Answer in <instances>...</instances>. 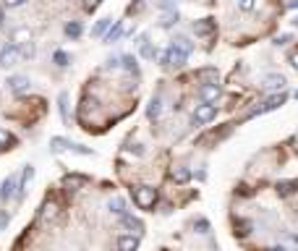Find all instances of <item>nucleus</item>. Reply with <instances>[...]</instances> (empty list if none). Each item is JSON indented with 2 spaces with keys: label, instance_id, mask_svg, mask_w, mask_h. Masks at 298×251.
Here are the masks:
<instances>
[{
  "label": "nucleus",
  "instance_id": "obj_28",
  "mask_svg": "<svg viewBox=\"0 0 298 251\" xmlns=\"http://www.w3.org/2000/svg\"><path fill=\"white\" fill-rule=\"evenodd\" d=\"M173 24H178V13H175V11H170V13L162 19V29H170Z\"/></svg>",
  "mask_w": 298,
  "mask_h": 251
},
{
  "label": "nucleus",
  "instance_id": "obj_16",
  "mask_svg": "<svg viewBox=\"0 0 298 251\" xmlns=\"http://www.w3.org/2000/svg\"><path fill=\"white\" fill-rule=\"evenodd\" d=\"M120 223H123V228H128V230H134L136 235L144 230V223H141V220H136V217H131V215H123V217H120Z\"/></svg>",
  "mask_w": 298,
  "mask_h": 251
},
{
  "label": "nucleus",
  "instance_id": "obj_11",
  "mask_svg": "<svg viewBox=\"0 0 298 251\" xmlns=\"http://www.w3.org/2000/svg\"><path fill=\"white\" fill-rule=\"evenodd\" d=\"M8 89H11V92H16V94L26 92V89H29V79H26V76H11V79H8Z\"/></svg>",
  "mask_w": 298,
  "mask_h": 251
},
{
  "label": "nucleus",
  "instance_id": "obj_37",
  "mask_svg": "<svg viewBox=\"0 0 298 251\" xmlns=\"http://www.w3.org/2000/svg\"><path fill=\"white\" fill-rule=\"evenodd\" d=\"M97 5H99V0H84V8L87 11H94Z\"/></svg>",
  "mask_w": 298,
  "mask_h": 251
},
{
  "label": "nucleus",
  "instance_id": "obj_18",
  "mask_svg": "<svg viewBox=\"0 0 298 251\" xmlns=\"http://www.w3.org/2000/svg\"><path fill=\"white\" fill-rule=\"evenodd\" d=\"M50 149L58 155V152L71 149V141H68V139H63V136H52V139H50Z\"/></svg>",
  "mask_w": 298,
  "mask_h": 251
},
{
  "label": "nucleus",
  "instance_id": "obj_7",
  "mask_svg": "<svg viewBox=\"0 0 298 251\" xmlns=\"http://www.w3.org/2000/svg\"><path fill=\"white\" fill-rule=\"evenodd\" d=\"M285 100L288 97L285 94H275V97H270V100H267L262 108H256L254 113H251V115H262V113H270V110H277V108H282V105H285Z\"/></svg>",
  "mask_w": 298,
  "mask_h": 251
},
{
  "label": "nucleus",
  "instance_id": "obj_34",
  "mask_svg": "<svg viewBox=\"0 0 298 251\" xmlns=\"http://www.w3.org/2000/svg\"><path fill=\"white\" fill-rule=\"evenodd\" d=\"M71 152H76V155H92V149L81 147V144H71Z\"/></svg>",
  "mask_w": 298,
  "mask_h": 251
},
{
  "label": "nucleus",
  "instance_id": "obj_42",
  "mask_svg": "<svg viewBox=\"0 0 298 251\" xmlns=\"http://www.w3.org/2000/svg\"><path fill=\"white\" fill-rule=\"evenodd\" d=\"M5 24V13H3V8H0V26Z\"/></svg>",
  "mask_w": 298,
  "mask_h": 251
},
{
  "label": "nucleus",
  "instance_id": "obj_20",
  "mask_svg": "<svg viewBox=\"0 0 298 251\" xmlns=\"http://www.w3.org/2000/svg\"><path fill=\"white\" fill-rule=\"evenodd\" d=\"M296 181H280V183L277 186H275V188H277V194L280 196H290V194H296Z\"/></svg>",
  "mask_w": 298,
  "mask_h": 251
},
{
  "label": "nucleus",
  "instance_id": "obj_19",
  "mask_svg": "<svg viewBox=\"0 0 298 251\" xmlns=\"http://www.w3.org/2000/svg\"><path fill=\"white\" fill-rule=\"evenodd\" d=\"M170 178L175 181V183H188L191 173H188V167H173V170H170Z\"/></svg>",
  "mask_w": 298,
  "mask_h": 251
},
{
  "label": "nucleus",
  "instance_id": "obj_10",
  "mask_svg": "<svg viewBox=\"0 0 298 251\" xmlns=\"http://www.w3.org/2000/svg\"><path fill=\"white\" fill-rule=\"evenodd\" d=\"M13 194H16V176H8L0 183V202H8Z\"/></svg>",
  "mask_w": 298,
  "mask_h": 251
},
{
  "label": "nucleus",
  "instance_id": "obj_33",
  "mask_svg": "<svg viewBox=\"0 0 298 251\" xmlns=\"http://www.w3.org/2000/svg\"><path fill=\"white\" fill-rule=\"evenodd\" d=\"M254 5H256L254 0H238V8H241V11H246V13H249V11H254Z\"/></svg>",
  "mask_w": 298,
  "mask_h": 251
},
{
  "label": "nucleus",
  "instance_id": "obj_35",
  "mask_svg": "<svg viewBox=\"0 0 298 251\" xmlns=\"http://www.w3.org/2000/svg\"><path fill=\"white\" fill-rule=\"evenodd\" d=\"M141 8H144V3H141V0H136V3L128 5V13H139Z\"/></svg>",
  "mask_w": 298,
  "mask_h": 251
},
{
  "label": "nucleus",
  "instance_id": "obj_9",
  "mask_svg": "<svg viewBox=\"0 0 298 251\" xmlns=\"http://www.w3.org/2000/svg\"><path fill=\"white\" fill-rule=\"evenodd\" d=\"M217 29L215 19H202V21H194V34L196 37H209L212 32Z\"/></svg>",
  "mask_w": 298,
  "mask_h": 251
},
{
  "label": "nucleus",
  "instance_id": "obj_27",
  "mask_svg": "<svg viewBox=\"0 0 298 251\" xmlns=\"http://www.w3.org/2000/svg\"><path fill=\"white\" fill-rule=\"evenodd\" d=\"M155 55H157V47H155V45H149V42H144V45H141V58L152 60Z\"/></svg>",
  "mask_w": 298,
  "mask_h": 251
},
{
  "label": "nucleus",
  "instance_id": "obj_5",
  "mask_svg": "<svg viewBox=\"0 0 298 251\" xmlns=\"http://www.w3.org/2000/svg\"><path fill=\"white\" fill-rule=\"evenodd\" d=\"M217 97H220V84L217 81H209V84H202V87H199V100L202 102L212 105V102H217Z\"/></svg>",
  "mask_w": 298,
  "mask_h": 251
},
{
  "label": "nucleus",
  "instance_id": "obj_32",
  "mask_svg": "<svg viewBox=\"0 0 298 251\" xmlns=\"http://www.w3.org/2000/svg\"><path fill=\"white\" fill-rule=\"evenodd\" d=\"M26 5V0H3V8H21Z\"/></svg>",
  "mask_w": 298,
  "mask_h": 251
},
{
  "label": "nucleus",
  "instance_id": "obj_31",
  "mask_svg": "<svg viewBox=\"0 0 298 251\" xmlns=\"http://www.w3.org/2000/svg\"><path fill=\"white\" fill-rule=\"evenodd\" d=\"M199 79H215L217 81V71L215 68H204V71H199Z\"/></svg>",
  "mask_w": 298,
  "mask_h": 251
},
{
  "label": "nucleus",
  "instance_id": "obj_25",
  "mask_svg": "<svg viewBox=\"0 0 298 251\" xmlns=\"http://www.w3.org/2000/svg\"><path fill=\"white\" fill-rule=\"evenodd\" d=\"M58 110H60V118L68 123V94H66V92L58 94Z\"/></svg>",
  "mask_w": 298,
  "mask_h": 251
},
{
  "label": "nucleus",
  "instance_id": "obj_8",
  "mask_svg": "<svg viewBox=\"0 0 298 251\" xmlns=\"http://www.w3.org/2000/svg\"><path fill=\"white\" fill-rule=\"evenodd\" d=\"M32 178H34V167H32V165H24V173H21V183H19V191H16V199H19V202L24 199V194H26L29 183H32Z\"/></svg>",
  "mask_w": 298,
  "mask_h": 251
},
{
  "label": "nucleus",
  "instance_id": "obj_40",
  "mask_svg": "<svg viewBox=\"0 0 298 251\" xmlns=\"http://www.w3.org/2000/svg\"><path fill=\"white\" fill-rule=\"evenodd\" d=\"M175 0H160V8H173Z\"/></svg>",
  "mask_w": 298,
  "mask_h": 251
},
{
  "label": "nucleus",
  "instance_id": "obj_14",
  "mask_svg": "<svg viewBox=\"0 0 298 251\" xmlns=\"http://www.w3.org/2000/svg\"><path fill=\"white\" fill-rule=\"evenodd\" d=\"M120 37H123V21H115V24L108 29V34H105V42L113 45V42H118Z\"/></svg>",
  "mask_w": 298,
  "mask_h": 251
},
{
  "label": "nucleus",
  "instance_id": "obj_23",
  "mask_svg": "<svg viewBox=\"0 0 298 251\" xmlns=\"http://www.w3.org/2000/svg\"><path fill=\"white\" fill-rule=\"evenodd\" d=\"M13 144H16V136L11 131H5V128H0V149H11Z\"/></svg>",
  "mask_w": 298,
  "mask_h": 251
},
{
  "label": "nucleus",
  "instance_id": "obj_45",
  "mask_svg": "<svg viewBox=\"0 0 298 251\" xmlns=\"http://www.w3.org/2000/svg\"><path fill=\"white\" fill-rule=\"evenodd\" d=\"M293 26H296V29H298V16H296V21H293Z\"/></svg>",
  "mask_w": 298,
  "mask_h": 251
},
{
  "label": "nucleus",
  "instance_id": "obj_21",
  "mask_svg": "<svg viewBox=\"0 0 298 251\" xmlns=\"http://www.w3.org/2000/svg\"><path fill=\"white\" fill-rule=\"evenodd\" d=\"M110 26H113V19H99L97 24H94V29H92V34H94V37H102V34H108Z\"/></svg>",
  "mask_w": 298,
  "mask_h": 251
},
{
  "label": "nucleus",
  "instance_id": "obj_30",
  "mask_svg": "<svg viewBox=\"0 0 298 251\" xmlns=\"http://www.w3.org/2000/svg\"><path fill=\"white\" fill-rule=\"evenodd\" d=\"M21 50V58H34V45L32 42H24V47H19Z\"/></svg>",
  "mask_w": 298,
  "mask_h": 251
},
{
  "label": "nucleus",
  "instance_id": "obj_4",
  "mask_svg": "<svg viewBox=\"0 0 298 251\" xmlns=\"http://www.w3.org/2000/svg\"><path fill=\"white\" fill-rule=\"evenodd\" d=\"M215 118H217V105H207V102L196 105V110H194V126H204V123H209V120H215Z\"/></svg>",
  "mask_w": 298,
  "mask_h": 251
},
{
  "label": "nucleus",
  "instance_id": "obj_36",
  "mask_svg": "<svg viewBox=\"0 0 298 251\" xmlns=\"http://www.w3.org/2000/svg\"><path fill=\"white\" fill-rule=\"evenodd\" d=\"M196 228H199V233H209V223H207V220H199Z\"/></svg>",
  "mask_w": 298,
  "mask_h": 251
},
{
  "label": "nucleus",
  "instance_id": "obj_12",
  "mask_svg": "<svg viewBox=\"0 0 298 251\" xmlns=\"http://www.w3.org/2000/svg\"><path fill=\"white\" fill-rule=\"evenodd\" d=\"M139 249V235H120L118 238V251H136Z\"/></svg>",
  "mask_w": 298,
  "mask_h": 251
},
{
  "label": "nucleus",
  "instance_id": "obj_3",
  "mask_svg": "<svg viewBox=\"0 0 298 251\" xmlns=\"http://www.w3.org/2000/svg\"><path fill=\"white\" fill-rule=\"evenodd\" d=\"M19 58H21V50H19V45H13V42H5L3 47H0V66H3V68H11V66H16V63H19Z\"/></svg>",
  "mask_w": 298,
  "mask_h": 251
},
{
  "label": "nucleus",
  "instance_id": "obj_13",
  "mask_svg": "<svg viewBox=\"0 0 298 251\" xmlns=\"http://www.w3.org/2000/svg\"><path fill=\"white\" fill-rule=\"evenodd\" d=\"M84 181H87L84 176H66L63 178V186H66L68 194H73V191H79V188L84 186Z\"/></svg>",
  "mask_w": 298,
  "mask_h": 251
},
{
  "label": "nucleus",
  "instance_id": "obj_29",
  "mask_svg": "<svg viewBox=\"0 0 298 251\" xmlns=\"http://www.w3.org/2000/svg\"><path fill=\"white\" fill-rule=\"evenodd\" d=\"M120 60H123V68H126V71H131V73H136V60H134L131 55H123V58H120Z\"/></svg>",
  "mask_w": 298,
  "mask_h": 251
},
{
  "label": "nucleus",
  "instance_id": "obj_15",
  "mask_svg": "<svg viewBox=\"0 0 298 251\" xmlns=\"http://www.w3.org/2000/svg\"><path fill=\"white\" fill-rule=\"evenodd\" d=\"M264 87H267V89H282V87H285V76H282V73H270V76H264Z\"/></svg>",
  "mask_w": 298,
  "mask_h": 251
},
{
  "label": "nucleus",
  "instance_id": "obj_38",
  "mask_svg": "<svg viewBox=\"0 0 298 251\" xmlns=\"http://www.w3.org/2000/svg\"><path fill=\"white\" fill-rule=\"evenodd\" d=\"M290 63H293V68H298V47L290 50Z\"/></svg>",
  "mask_w": 298,
  "mask_h": 251
},
{
  "label": "nucleus",
  "instance_id": "obj_17",
  "mask_svg": "<svg viewBox=\"0 0 298 251\" xmlns=\"http://www.w3.org/2000/svg\"><path fill=\"white\" fill-rule=\"evenodd\" d=\"M81 34H84V24H81V21H68V24H66V37L79 40Z\"/></svg>",
  "mask_w": 298,
  "mask_h": 251
},
{
  "label": "nucleus",
  "instance_id": "obj_24",
  "mask_svg": "<svg viewBox=\"0 0 298 251\" xmlns=\"http://www.w3.org/2000/svg\"><path fill=\"white\" fill-rule=\"evenodd\" d=\"M160 110H162V100H160V97H152V102H149V108H147V115H149L152 120H157Z\"/></svg>",
  "mask_w": 298,
  "mask_h": 251
},
{
  "label": "nucleus",
  "instance_id": "obj_43",
  "mask_svg": "<svg viewBox=\"0 0 298 251\" xmlns=\"http://www.w3.org/2000/svg\"><path fill=\"white\" fill-rule=\"evenodd\" d=\"M290 8H298V0H290Z\"/></svg>",
  "mask_w": 298,
  "mask_h": 251
},
{
  "label": "nucleus",
  "instance_id": "obj_22",
  "mask_svg": "<svg viewBox=\"0 0 298 251\" xmlns=\"http://www.w3.org/2000/svg\"><path fill=\"white\" fill-rule=\"evenodd\" d=\"M108 209L113 212V215H120V217H123V215H126V202L120 199V196H115V199H110Z\"/></svg>",
  "mask_w": 298,
  "mask_h": 251
},
{
  "label": "nucleus",
  "instance_id": "obj_6",
  "mask_svg": "<svg viewBox=\"0 0 298 251\" xmlns=\"http://www.w3.org/2000/svg\"><path fill=\"white\" fill-rule=\"evenodd\" d=\"M58 215H60V204L52 199V196H47L45 204H42V209H40V220H45V223H52Z\"/></svg>",
  "mask_w": 298,
  "mask_h": 251
},
{
  "label": "nucleus",
  "instance_id": "obj_41",
  "mask_svg": "<svg viewBox=\"0 0 298 251\" xmlns=\"http://www.w3.org/2000/svg\"><path fill=\"white\" fill-rule=\"evenodd\" d=\"M288 40H290V34H280V37H277V40H275V45H285Z\"/></svg>",
  "mask_w": 298,
  "mask_h": 251
},
{
  "label": "nucleus",
  "instance_id": "obj_46",
  "mask_svg": "<svg viewBox=\"0 0 298 251\" xmlns=\"http://www.w3.org/2000/svg\"><path fill=\"white\" fill-rule=\"evenodd\" d=\"M296 97H298V92H296Z\"/></svg>",
  "mask_w": 298,
  "mask_h": 251
},
{
  "label": "nucleus",
  "instance_id": "obj_26",
  "mask_svg": "<svg viewBox=\"0 0 298 251\" xmlns=\"http://www.w3.org/2000/svg\"><path fill=\"white\" fill-rule=\"evenodd\" d=\"M52 60H55V66H58V68H66L68 63H71V55H68V52H63V50H55Z\"/></svg>",
  "mask_w": 298,
  "mask_h": 251
},
{
  "label": "nucleus",
  "instance_id": "obj_44",
  "mask_svg": "<svg viewBox=\"0 0 298 251\" xmlns=\"http://www.w3.org/2000/svg\"><path fill=\"white\" fill-rule=\"evenodd\" d=\"M270 251H288V249H282V246H280V249H270Z\"/></svg>",
  "mask_w": 298,
  "mask_h": 251
},
{
  "label": "nucleus",
  "instance_id": "obj_39",
  "mask_svg": "<svg viewBox=\"0 0 298 251\" xmlns=\"http://www.w3.org/2000/svg\"><path fill=\"white\" fill-rule=\"evenodd\" d=\"M8 220H11V217H8V215H5V212H0V230H3V228H5V225H8Z\"/></svg>",
  "mask_w": 298,
  "mask_h": 251
},
{
  "label": "nucleus",
  "instance_id": "obj_2",
  "mask_svg": "<svg viewBox=\"0 0 298 251\" xmlns=\"http://www.w3.org/2000/svg\"><path fill=\"white\" fill-rule=\"evenodd\" d=\"M134 202L139 209H155L157 204V188L152 186H136L134 188Z\"/></svg>",
  "mask_w": 298,
  "mask_h": 251
},
{
  "label": "nucleus",
  "instance_id": "obj_1",
  "mask_svg": "<svg viewBox=\"0 0 298 251\" xmlns=\"http://www.w3.org/2000/svg\"><path fill=\"white\" fill-rule=\"evenodd\" d=\"M191 42L188 40H178V42H173L170 47H167V66H183L188 60L191 55Z\"/></svg>",
  "mask_w": 298,
  "mask_h": 251
}]
</instances>
